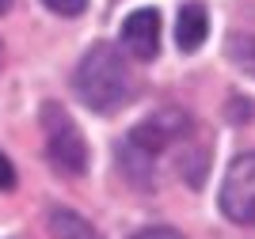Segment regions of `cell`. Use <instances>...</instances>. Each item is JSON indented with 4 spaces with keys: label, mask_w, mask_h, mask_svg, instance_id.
Returning <instances> with one entry per match:
<instances>
[{
    "label": "cell",
    "mask_w": 255,
    "mask_h": 239,
    "mask_svg": "<svg viewBox=\"0 0 255 239\" xmlns=\"http://www.w3.org/2000/svg\"><path fill=\"white\" fill-rule=\"evenodd\" d=\"M42 133H46V156L61 175H84L88 171V145L76 122L57 103L42 106Z\"/></svg>",
    "instance_id": "2"
},
{
    "label": "cell",
    "mask_w": 255,
    "mask_h": 239,
    "mask_svg": "<svg viewBox=\"0 0 255 239\" xmlns=\"http://www.w3.org/2000/svg\"><path fill=\"white\" fill-rule=\"evenodd\" d=\"M15 186V167H11V159L0 152V190H11Z\"/></svg>",
    "instance_id": "10"
},
{
    "label": "cell",
    "mask_w": 255,
    "mask_h": 239,
    "mask_svg": "<svg viewBox=\"0 0 255 239\" xmlns=\"http://www.w3.org/2000/svg\"><path fill=\"white\" fill-rule=\"evenodd\" d=\"M126 53H133L137 61H152L160 53V11L156 8H137L122 19V31H118Z\"/></svg>",
    "instance_id": "5"
},
{
    "label": "cell",
    "mask_w": 255,
    "mask_h": 239,
    "mask_svg": "<svg viewBox=\"0 0 255 239\" xmlns=\"http://www.w3.org/2000/svg\"><path fill=\"white\" fill-rule=\"evenodd\" d=\"M129 239H183L175 228H141L137 236H129Z\"/></svg>",
    "instance_id": "9"
},
{
    "label": "cell",
    "mask_w": 255,
    "mask_h": 239,
    "mask_svg": "<svg viewBox=\"0 0 255 239\" xmlns=\"http://www.w3.org/2000/svg\"><path fill=\"white\" fill-rule=\"evenodd\" d=\"M46 8L57 11V15H69V19H73V15H80V11L88 8V0H46Z\"/></svg>",
    "instance_id": "8"
},
{
    "label": "cell",
    "mask_w": 255,
    "mask_h": 239,
    "mask_svg": "<svg viewBox=\"0 0 255 239\" xmlns=\"http://www.w3.org/2000/svg\"><path fill=\"white\" fill-rule=\"evenodd\" d=\"M50 232L57 239H99L96 228L84 217H76L73 209H53L50 213Z\"/></svg>",
    "instance_id": "7"
},
{
    "label": "cell",
    "mask_w": 255,
    "mask_h": 239,
    "mask_svg": "<svg viewBox=\"0 0 255 239\" xmlns=\"http://www.w3.org/2000/svg\"><path fill=\"white\" fill-rule=\"evenodd\" d=\"M73 91L96 114H115L122 103H129L133 99V80H129L122 53L115 46H107V42L92 46L73 73Z\"/></svg>",
    "instance_id": "1"
},
{
    "label": "cell",
    "mask_w": 255,
    "mask_h": 239,
    "mask_svg": "<svg viewBox=\"0 0 255 239\" xmlns=\"http://www.w3.org/2000/svg\"><path fill=\"white\" fill-rule=\"evenodd\" d=\"M8 8H11V0H0V15H4Z\"/></svg>",
    "instance_id": "11"
},
{
    "label": "cell",
    "mask_w": 255,
    "mask_h": 239,
    "mask_svg": "<svg viewBox=\"0 0 255 239\" xmlns=\"http://www.w3.org/2000/svg\"><path fill=\"white\" fill-rule=\"evenodd\" d=\"M210 34V15L202 4H183L179 8V23H175V42L183 53H194Z\"/></svg>",
    "instance_id": "6"
},
{
    "label": "cell",
    "mask_w": 255,
    "mask_h": 239,
    "mask_svg": "<svg viewBox=\"0 0 255 239\" xmlns=\"http://www.w3.org/2000/svg\"><path fill=\"white\" fill-rule=\"evenodd\" d=\"M0 57H4V46H0Z\"/></svg>",
    "instance_id": "12"
},
{
    "label": "cell",
    "mask_w": 255,
    "mask_h": 239,
    "mask_svg": "<svg viewBox=\"0 0 255 239\" xmlns=\"http://www.w3.org/2000/svg\"><path fill=\"white\" fill-rule=\"evenodd\" d=\"M187 133H191V118L183 114V110H160V114L145 118L141 125L129 129L126 145L145 152L149 159H156V152H164L168 145H179Z\"/></svg>",
    "instance_id": "4"
},
{
    "label": "cell",
    "mask_w": 255,
    "mask_h": 239,
    "mask_svg": "<svg viewBox=\"0 0 255 239\" xmlns=\"http://www.w3.org/2000/svg\"><path fill=\"white\" fill-rule=\"evenodd\" d=\"M221 213L233 224L255 228V152L233 159L221 186Z\"/></svg>",
    "instance_id": "3"
}]
</instances>
